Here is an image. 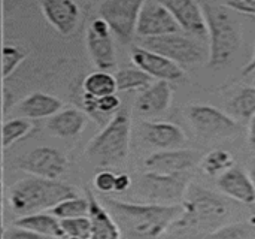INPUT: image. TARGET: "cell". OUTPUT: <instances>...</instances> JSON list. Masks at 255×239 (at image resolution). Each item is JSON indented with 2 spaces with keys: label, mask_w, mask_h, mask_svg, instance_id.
<instances>
[{
  "label": "cell",
  "mask_w": 255,
  "mask_h": 239,
  "mask_svg": "<svg viewBox=\"0 0 255 239\" xmlns=\"http://www.w3.org/2000/svg\"><path fill=\"white\" fill-rule=\"evenodd\" d=\"M224 3L229 9L255 16V0H224Z\"/></svg>",
  "instance_id": "e575fe53"
},
{
  "label": "cell",
  "mask_w": 255,
  "mask_h": 239,
  "mask_svg": "<svg viewBox=\"0 0 255 239\" xmlns=\"http://www.w3.org/2000/svg\"><path fill=\"white\" fill-rule=\"evenodd\" d=\"M84 93L94 96V97H102L108 94H114L117 91V82L115 76L108 73L106 70H99L90 73L84 79Z\"/></svg>",
  "instance_id": "484cf974"
},
{
  "label": "cell",
  "mask_w": 255,
  "mask_h": 239,
  "mask_svg": "<svg viewBox=\"0 0 255 239\" xmlns=\"http://www.w3.org/2000/svg\"><path fill=\"white\" fill-rule=\"evenodd\" d=\"M75 196H78L76 189L66 183L33 175L13 184L9 202L16 214L25 216L51 210L58 202Z\"/></svg>",
  "instance_id": "7a4b0ae2"
},
{
  "label": "cell",
  "mask_w": 255,
  "mask_h": 239,
  "mask_svg": "<svg viewBox=\"0 0 255 239\" xmlns=\"http://www.w3.org/2000/svg\"><path fill=\"white\" fill-rule=\"evenodd\" d=\"M182 213L170 225L169 229L175 231H194V229H217L224 225L229 216L227 202L200 187L190 183L182 199Z\"/></svg>",
  "instance_id": "6da1fadb"
},
{
  "label": "cell",
  "mask_w": 255,
  "mask_h": 239,
  "mask_svg": "<svg viewBox=\"0 0 255 239\" xmlns=\"http://www.w3.org/2000/svg\"><path fill=\"white\" fill-rule=\"evenodd\" d=\"M115 174L112 171H108V169H103L100 172L96 174L94 177V187L102 192V193H109V192H114V187H115Z\"/></svg>",
  "instance_id": "836d02e7"
},
{
  "label": "cell",
  "mask_w": 255,
  "mask_h": 239,
  "mask_svg": "<svg viewBox=\"0 0 255 239\" xmlns=\"http://www.w3.org/2000/svg\"><path fill=\"white\" fill-rule=\"evenodd\" d=\"M60 226L66 237L78 239L91 238V222L88 216L60 219Z\"/></svg>",
  "instance_id": "4dcf8cb0"
},
{
  "label": "cell",
  "mask_w": 255,
  "mask_h": 239,
  "mask_svg": "<svg viewBox=\"0 0 255 239\" xmlns=\"http://www.w3.org/2000/svg\"><path fill=\"white\" fill-rule=\"evenodd\" d=\"M51 214L55 216L58 220L69 219V217L88 216V201L87 198H81V196L64 199L51 208Z\"/></svg>",
  "instance_id": "f1b7e54d"
},
{
  "label": "cell",
  "mask_w": 255,
  "mask_h": 239,
  "mask_svg": "<svg viewBox=\"0 0 255 239\" xmlns=\"http://www.w3.org/2000/svg\"><path fill=\"white\" fill-rule=\"evenodd\" d=\"M190 186V177L187 172L182 174H158L148 171L143 174L140 181L142 195L157 204L179 202L184 199L185 192Z\"/></svg>",
  "instance_id": "ba28073f"
},
{
  "label": "cell",
  "mask_w": 255,
  "mask_h": 239,
  "mask_svg": "<svg viewBox=\"0 0 255 239\" xmlns=\"http://www.w3.org/2000/svg\"><path fill=\"white\" fill-rule=\"evenodd\" d=\"M117 91H134L145 90L154 82V78L139 67H126L118 70L115 75Z\"/></svg>",
  "instance_id": "d4e9b609"
},
{
  "label": "cell",
  "mask_w": 255,
  "mask_h": 239,
  "mask_svg": "<svg viewBox=\"0 0 255 239\" xmlns=\"http://www.w3.org/2000/svg\"><path fill=\"white\" fill-rule=\"evenodd\" d=\"M143 138L151 145L161 150L182 148L187 144V136L184 130L167 121H146L142 124Z\"/></svg>",
  "instance_id": "ac0fdd59"
},
{
  "label": "cell",
  "mask_w": 255,
  "mask_h": 239,
  "mask_svg": "<svg viewBox=\"0 0 255 239\" xmlns=\"http://www.w3.org/2000/svg\"><path fill=\"white\" fill-rule=\"evenodd\" d=\"M105 202L137 235L149 238L163 235L182 213L181 204H130L112 198Z\"/></svg>",
  "instance_id": "3957f363"
},
{
  "label": "cell",
  "mask_w": 255,
  "mask_h": 239,
  "mask_svg": "<svg viewBox=\"0 0 255 239\" xmlns=\"http://www.w3.org/2000/svg\"><path fill=\"white\" fill-rule=\"evenodd\" d=\"M140 46L154 51L157 54H161L163 57L178 63L179 66L202 63L206 57L203 48L196 40L182 36L179 33L155 36V37H143Z\"/></svg>",
  "instance_id": "52a82bcc"
},
{
  "label": "cell",
  "mask_w": 255,
  "mask_h": 239,
  "mask_svg": "<svg viewBox=\"0 0 255 239\" xmlns=\"http://www.w3.org/2000/svg\"><path fill=\"white\" fill-rule=\"evenodd\" d=\"M248 144L253 150H255V115L248 124Z\"/></svg>",
  "instance_id": "74e56055"
},
{
  "label": "cell",
  "mask_w": 255,
  "mask_h": 239,
  "mask_svg": "<svg viewBox=\"0 0 255 239\" xmlns=\"http://www.w3.org/2000/svg\"><path fill=\"white\" fill-rule=\"evenodd\" d=\"M82 106L88 117H91L100 126H105L120 111L121 102H120L118 96H115V93L102 96V97H94V96L84 93L82 94Z\"/></svg>",
  "instance_id": "603a6c76"
},
{
  "label": "cell",
  "mask_w": 255,
  "mask_h": 239,
  "mask_svg": "<svg viewBox=\"0 0 255 239\" xmlns=\"http://www.w3.org/2000/svg\"><path fill=\"white\" fill-rule=\"evenodd\" d=\"M146 0H105L99 13L121 43H128L136 34L139 13Z\"/></svg>",
  "instance_id": "8992f818"
},
{
  "label": "cell",
  "mask_w": 255,
  "mask_h": 239,
  "mask_svg": "<svg viewBox=\"0 0 255 239\" xmlns=\"http://www.w3.org/2000/svg\"><path fill=\"white\" fill-rule=\"evenodd\" d=\"M3 235H4V231H3V225L0 223V238H3Z\"/></svg>",
  "instance_id": "60d3db41"
},
{
  "label": "cell",
  "mask_w": 255,
  "mask_h": 239,
  "mask_svg": "<svg viewBox=\"0 0 255 239\" xmlns=\"http://www.w3.org/2000/svg\"><path fill=\"white\" fill-rule=\"evenodd\" d=\"M3 238L9 239H28V238H42L39 234L30 231V229H25V228H19V226H15V229H10L7 232H4Z\"/></svg>",
  "instance_id": "d590c367"
},
{
  "label": "cell",
  "mask_w": 255,
  "mask_h": 239,
  "mask_svg": "<svg viewBox=\"0 0 255 239\" xmlns=\"http://www.w3.org/2000/svg\"><path fill=\"white\" fill-rule=\"evenodd\" d=\"M87 124V114L76 108L60 109L48 118L46 129L58 138H73L79 135Z\"/></svg>",
  "instance_id": "44dd1931"
},
{
  "label": "cell",
  "mask_w": 255,
  "mask_h": 239,
  "mask_svg": "<svg viewBox=\"0 0 255 239\" xmlns=\"http://www.w3.org/2000/svg\"><path fill=\"white\" fill-rule=\"evenodd\" d=\"M172 12L181 31H185L199 39H208V27L202 6L196 0H161Z\"/></svg>",
  "instance_id": "5bb4252c"
},
{
  "label": "cell",
  "mask_w": 255,
  "mask_h": 239,
  "mask_svg": "<svg viewBox=\"0 0 255 239\" xmlns=\"http://www.w3.org/2000/svg\"><path fill=\"white\" fill-rule=\"evenodd\" d=\"M130 186H131V178L127 174H118L115 177V187H114L115 192H120V193L126 192L130 189Z\"/></svg>",
  "instance_id": "8d00e7d4"
},
{
  "label": "cell",
  "mask_w": 255,
  "mask_h": 239,
  "mask_svg": "<svg viewBox=\"0 0 255 239\" xmlns=\"http://www.w3.org/2000/svg\"><path fill=\"white\" fill-rule=\"evenodd\" d=\"M46 21L61 34L69 36L79 22V6L73 0H40Z\"/></svg>",
  "instance_id": "2e32d148"
},
{
  "label": "cell",
  "mask_w": 255,
  "mask_h": 239,
  "mask_svg": "<svg viewBox=\"0 0 255 239\" xmlns=\"http://www.w3.org/2000/svg\"><path fill=\"white\" fill-rule=\"evenodd\" d=\"M3 57V78H9L13 70L25 60L27 52L15 45H4L1 51Z\"/></svg>",
  "instance_id": "1f68e13d"
},
{
  "label": "cell",
  "mask_w": 255,
  "mask_h": 239,
  "mask_svg": "<svg viewBox=\"0 0 255 239\" xmlns=\"http://www.w3.org/2000/svg\"><path fill=\"white\" fill-rule=\"evenodd\" d=\"M130 117L126 111H118L90 142L85 150L87 157L99 166H112L124 162L130 148Z\"/></svg>",
  "instance_id": "5b68a950"
},
{
  "label": "cell",
  "mask_w": 255,
  "mask_h": 239,
  "mask_svg": "<svg viewBox=\"0 0 255 239\" xmlns=\"http://www.w3.org/2000/svg\"><path fill=\"white\" fill-rule=\"evenodd\" d=\"M200 154L194 150L173 148L151 154L145 160L148 171L158 174H182L193 169L200 162Z\"/></svg>",
  "instance_id": "9a60e30c"
},
{
  "label": "cell",
  "mask_w": 255,
  "mask_h": 239,
  "mask_svg": "<svg viewBox=\"0 0 255 239\" xmlns=\"http://www.w3.org/2000/svg\"><path fill=\"white\" fill-rule=\"evenodd\" d=\"M173 33H181V27L178 25L172 12L161 1L145 3L139 13L136 34L143 39Z\"/></svg>",
  "instance_id": "7c38bea8"
},
{
  "label": "cell",
  "mask_w": 255,
  "mask_h": 239,
  "mask_svg": "<svg viewBox=\"0 0 255 239\" xmlns=\"http://www.w3.org/2000/svg\"><path fill=\"white\" fill-rule=\"evenodd\" d=\"M63 103L60 99L51 96V94H45L40 91L31 93L30 96H27L19 105H18V114L25 117V118H33V120H39V118H49L54 114H57L61 109Z\"/></svg>",
  "instance_id": "7402d4cb"
},
{
  "label": "cell",
  "mask_w": 255,
  "mask_h": 239,
  "mask_svg": "<svg viewBox=\"0 0 255 239\" xmlns=\"http://www.w3.org/2000/svg\"><path fill=\"white\" fill-rule=\"evenodd\" d=\"M206 27H208V37H209V67L218 69L230 63L233 55L238 52L242 34L241 27L232 13L218 4L205 3L202 4Z\"/></svg>",
  "instance_id": "277c9868"
},
{
  "label": "cell",
  "mask_w": 255,
  "mask_h": 239,
  "mask_svg": "<svg viewBox=\"0 0 255 239\" xmlns=\"http://www.w3.org/2000/svg\"><path fill=\"white\" fill-rule=\"evenodd\" d=\"M67 157L51 147H39L22 159H19L18 166L19 169L42 178L57 180L67 171Z\"/></svg>",
  "instance_id": "30bf717a"
},
{
  "label": "cell",
  "mask_w": 255,
  "mask_h": 239,
  "mask_svg": "<svg viewBox=\"0 0 255 239\" xmlns=\"http://www.w3.org/2000/svg\"><path fill=\"white\" fill-rule=\"evenodd\" d=\"M15 226L30 229L36 234H39L42 238L43 237H51V238H66L60 220L52 216V214H43V213H33V214H25L15 220Z\"/></svg>",
  "instance_id": "cb8c5ba5"
},
{
  "label": "cell",
  "mask_w": 255,
  "mask_h": 239,
  "mask_svg": "<svg viewBox=\"0 0 255 239\" xmlns=\"http://www.w3.org/2000/svg\"><path fill=\"white\" fill-rule=\"evenodd\" d=\"M33 123L22 117V118H13L10 121H7L3 126V145L7 148L10 145H13L16 141L25 138L31 130H33Z\"/></svg>",
  "instance_id": "f546056e"
},
{
  "label": "cell",
  "mask_w": 255,
  "mask_h": 239,
  "mask_svg": "<svg viewBox=\"0 0 255 239\" xmlns=\"http://www.w3.org/2000/svg\"><path fill=\"white\" fill-rule=\"evenodd\" d=\"M88 201V217L91 222V238L93 239H118L121 237V231L118 225L114 222L108 210L102 207L93 192L87 190Z\"/></svg>",
  "instance_id": "ffe728a7"
},
{
  "label": "cell",
  "mask_w": 255,
  "mask_h": 239,
  "mask_svg": "<svg viewBox=\"0 0 255 239\" xmlns=\"http://www.w3.org/2000/svg\"><path fill=\"white\" fill-rule=\"evenodd\" d=\"M187 117L196 132L205 138H227L238 132V121L211 105H191Z\"/></svg>",
  "instance_id": "9c48e42d"
},
{
  "label": "cell",
  "mask_w": 255,
  "mask_h": 239,
  "mask_svg": "<svg viewBox=\"0 0 255 239\" xmlns=\"http://www.w3.org/2000/svg\"><path fill=\"white\" fill-rule=\"evenodd\" d=\"M173 91L169 81H155L136 99V109L142 115H158L169 109L172 103Z\"/></svg>",
  "instance_id": "d6986e66"
},
{
  "label": "cell",
  "mask_w": 255,
  "mask_h": 239,
  "mask_svg": "<svg viewBox=\"0 0 255 239\" xmlns=\"http://www.w3.org/2000/svg\"><path fill=\"white\" fill-rule=\"evenodd\" d=\"M254 84H255V81H254Z\"/></svg>",
  "instance_id": "7bdbcfd3"
},
{
  "label": "cell",
  "mask_w": 255,
  "mask_h": 239,
  "mask_svg": "<svg viewBox=\"0 0 255 239\" xmlns=\"http://www.w3.org/2000/svg\"><path fill=\"white\" fill-rule=\"evenodd\" d=\"M130 57L136 67L146 72L154 79L170 82V81H178L184 76V70L178 63L163 57L161 54L149 51L143 46H133L130 51Z\"/></svg>",
  "instance_id": "4fadbf2b"
},
{
  "label": "cell",
  "mask_w": 255,
  "mask_h": 239,
  "mask_svg": "<svg viewBox=\"0 0 255 239\" xmlns=\"http://www.w3.org/2000/svg\"><path fill=\"white\" fill-rule=\"evenodd\" d=\"M250 177H251V180H253V183H254V186H255V163H254V165H253V168H251Z\"/></svg>",
  "instance_id": "ab89813d"
},
{
  "label": "cell",
  "mask_w": 255,
  "mask_h": 239,
  "mask_svg": "<svg viewBox=\"0 0 255 239\" xmlns=\"http://www.w3.org/2000/svg\"><path fill=\"white\" fill-rule=\"evenodd\" d=\"M218 189L233 201H238L245 205L255 204V186L245 171L239 166H232L218 177Z\"/></svg>",
  "instance_id": "e0dca14e"
},
{
  "label": "cell",
  "mask_w": 255,
  "mask_h": 239,
  "mask_svg": "<svg viewBox=\"0 0 255 239\" xmlns=\"http://www.w3.org/2000/svg\"><path fill=\"white\" fill-rule=\"evenodd\" d=\"M233 165H235V159L226 150H214L206 156H203L199 162L202 172L209 177H220Z\"/></svg>",
  "instance_id": "4316f807"
},
{
  "label": "cell",
  "mask_w": 255,
  "mask_h": 239,
  "mask_svg": "<svg viewBox=\"0 0 255 239\" xmlns=\"http://www.w3.org/2000/svg\"><path fill=\"white\" fill-rule=\"evenodd\" d=\"M230 109L236 118L251 120L255 115V85L241 88L230 102Z\"/></svg>",
  "instance_id": "83f0119b"
},
{
  "label": "cell",
  "mask_w": 255,
  "mask_h": 239,
  "mask_svg": "<svg viewBox=\"0 0 255 239\" xmlns=\"http://www.w3.org/2000/svg\"><path fill=\"white\" fill-rule=\"evenodd\" d=\"M253 72H255V48H254V54L251 57V60L248 61V64L242 69V76H248L251 75Z\"/></svg>",
  "instance_id": "f35d334b"
},
{
  "label": "cell",
  "mask_w": 255,
  "mask_h": 239,
  "mask_svg": "<svg viewBox=\"0 0 255 239\" xmlns=\"http://www.w3.org/2000/svg\"><path fill=\"white\" fill-rule=\"evenodd\" d=\"M111 28L103 18H97L91 21L87 28V48L91 55L94 66L99 70H111L117 64L115 48L111 36Z\"/></svg>",
  "instance_id": "8fae6325"
},
{
  "label": "cell",
  "mask_w": 255,
  "mask_h": 239,
  "mask_svg": "<svg viewBox=\"0 0 255 239\" xmlns=\"http://www.w3.org/2000/svg\"><path fill=\"white\" fill-rule=\"evenodd\" d=\"M1 189H3V186H1V183H0V198H1Z\"/></svg>",
  "instance_id": "b9f144b4"
},
{
  "label": "cell",
  "mask_w": 255,
  "mask_h": 239,
  "mask_svg": "<svg viewBox=\"0 0 255 239\" xmlns=\"http://www.w3.org/2000/svg\"><path fill=\"white\" fill-rule=\"evenodd\" d=\"M248 235L245 225L241 223H233V225H221L220 228L211 231L208 234V237L211 238H227V239H235V238H245Z\"/></svg>",
  "instance_id": "d6a6232c"
}]
</instances>
